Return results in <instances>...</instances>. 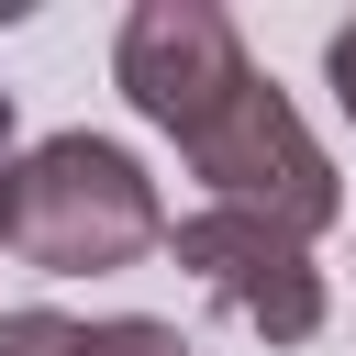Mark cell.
<instances>
[{
    "instance_id": "1",
    "label": "cell",
    "mask_w": 356,
    "mask_h": 356,
    "mask_svg": "<svg viewBox=\"0 0 356 356\" xmlns=\"http://www.w3.org/2000/svg\"><path fill=\"white\" fill-rule=\"evenodd\" d=\"M0 245L44 278H111V267L167 245V200L111 134H56L11 167V234Z\"/></svg>"
},
{
    "instance_id": "2",
    "label": "cell",
    "mask_w": 356,
    "mask_h": 356,
    "mask_svg": "<svg viewBox=\"0 0 356 356\" xmlns=\"http://www.w3.org/2000/svg\"><path fill=\"white\" fill-rule=\"evenodd\" d=\"M178 156H189V178L211 189V211H256V222H278V234H323L334 211H345V178H334V156L312 145V122L278 100V78H234L189 134H178Z\"/></svg>"
},
{
    "instance_id": "3",
    "label": "cell",
    "mask_w": 356,
    "mask_h": 356,
    "mask_svg": "<svg viewBox=\"0 0 356 356\" xmlns=\"http://www.w3.org/2000/svg\"><path fill=\"white\" fill-rule=\"evenodd\" d=\"M167 256H178L245 334H267V345H312L323 312H334L312 245L278 234V222H256V211H189V222H167Z\"/></svg>"
},
{
    "instance_id": "4",
    "label": "cell",
    "mask_w": 356,
    "mask_h": 356,
    "mask_svg": "<svg viewBox=\"0 0 356 356\" xmlns=\"http://www.w3.org/2000/svg\"><path fill=\"white\" fill-rule=\"evenodd\" d=\"M245 67H256V56H245L234 11H211V0H134L122 33H111V78H122V100H134L156 134H189Z\"/></svg>"
},
{
    "instance_id": "5",
    "label": "cell",
    "mask_w": 356,
    "mask_h": 356,
    "mask_svg": "<svg viewBox=\"0 0 356 356\" xmlns=\"http://www.w3.org/2000/svg\"><path fill=\"white\" fill-rule=\"evenodd\" d=\"M78 356H189V334L156 312H122V323H78Z\"/></svg>"
},
{
    "instance_id": "6",
    "label": "cell",
    "mask_w": 356,
    "mask_h": 356,
    "mask_svg": "<svg viewBox=\"0 0 356 356\" xmlns=\"http://www.w3.org/2000/svg\"><path fill=\"white\" fill-rule=\"evenodd\" d=\"M0 356H78V323L44 312V300H22V312H0Z\"/></svg>"
},
{
    "instance_id": "7",
    "label": "cell",
    "mask_w": 356,
    "mask_h": 356,
    "mask_svg": "<svg viewBox=\"0 0 356 356\" xmlns=\"http://www.w3.org/2000/svg\"><path fill=\"white\" fill-rule=\"evenodd\" d=\"M323 78H334V111H345V122H356V22H345V33H334V44H323Z\"/></svg>"
},
{
    "instance_id": "8",
    "label": "cell",
    "mask_w": 356,
    "mask_h": 356,
    "mask_svg": "<svg viewBox=\"0 0 356 356\" xmlns=\"http://www.w3.org/2000/svg\"><path fill=\"white\" fill-rule=\"evenodd\" d=\"M11 167H22V134H11V100H0V234H11Z\"/></svg>"
}]
</instances>
